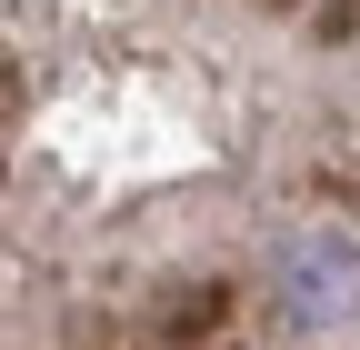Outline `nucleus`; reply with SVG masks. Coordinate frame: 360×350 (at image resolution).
<instances>
[{
	"mask_svg": "<svg viewBox=\"0 0 360 350\" xmlns=\"http://www.w3.org/2000/svg\"><path fill=\"white\" fill-rule=\"evenodd\" d=\"M281 311H290L300 330H340V320H360V240H340V231H300V240L281 250Z\"/></svg>",
	"mask_w": 360,
	"mask_h": 350,
	"instance_id": "nucleus-1",
	"label": "nucleus"
}]
</instances>
